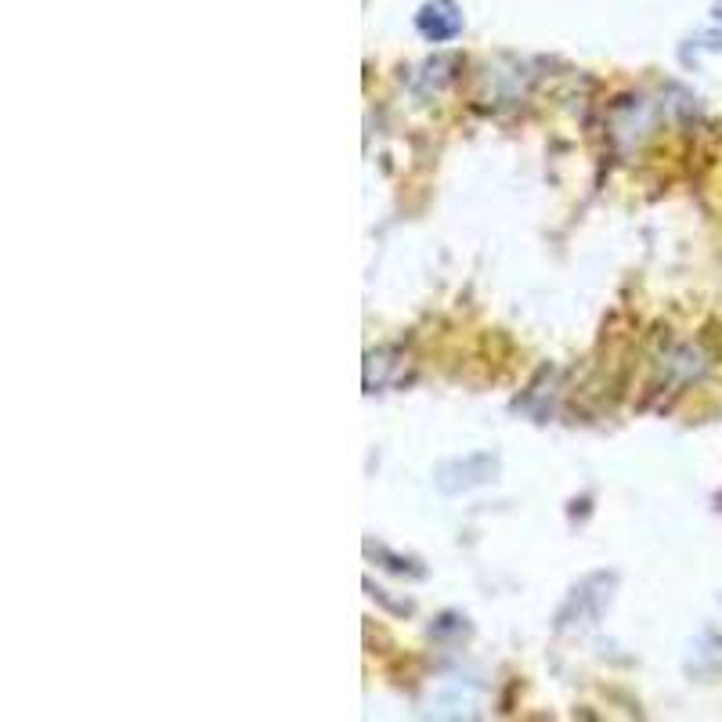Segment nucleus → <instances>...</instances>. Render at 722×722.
I'll return each instance as SVG.
<instances>
[{
	"mask_svg": "<svg viewBox=\"0 0 722 722\" xmlns=\"http://www.w3.org/2000/svg\"><path fill=\"white\" fill-rule=\"evenodd\" d=\"M441 470L459 474L456 480H448V485H441V491L456 495V491H470V488H477V485H485V480H491L495 470H499V459H495V456H466V459H451V462H445Z\"/></svg>",
	"mask_w": 722,
	"mask_h": 722,
	"instance_id": "nucleus-3",
	"label": "nucleus"
},
{
	"mask_svg": "<svg viewBox=\"0 0 722 722\" xmlns=\"http://www.w3.org/2000/svg\"><path fill=\"white\" fill-rule=\"evenodd\" d=\"M611 589H614V574H592L586 578L582 586L571 592L568 607L560 611L557 618V629L568 632V629H586V626H597L600 611L611 600Z\"/></svg>",
	"mask_w": 722,
	"mask_h": 722,
	"instance_id": "nucleus-1",
	"label": "nucleus"
},
{
	"mask_svg": "<svg viewBox=\"0 0 722 722\" xmlns=\"http://www.w3.org/2000/svg\"><path fill=\"white\" fill-rule=\"evenodd\" d=\"M416 30L430 40V44H448L462 33V11L451 4V0H430V4L419 8L416 16Z\"/></svg>",
	"mask_w": 722,
	"mask_h": 722,
	"instance_id": "nucleus-2",
	"label": "nucleus"
}]
</instances>
